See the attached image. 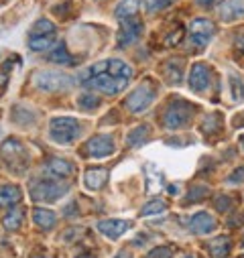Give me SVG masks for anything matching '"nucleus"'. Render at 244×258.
Instances as JSON below:
<instances>
[{
  "label": "nucleus",
  "mask_w": 244,
  "mask_h": 258,
  "mask_svg": "<svg viewBox=\"0 0 244 258\" xmlns=\"http://www.w3.org/2000/svg\"><path fill=\"white\" fill-rule=\"evenodd\" d=\"M80 82H82L86 88H90V90H96V92L114 96V94H120L122 90H125L131 80H120V78L112 76V74L106 70L104 61H100V63H96V66L88 68V70L80 76Z\"/></svg>",
  "instance_id": "nucleus-1"
},
{
  "label": "nucleus",
  "mask_w": 244,
  "mask_h": 258,
  "mask_svg": "<svg viewBox=\"0 0 244 258\" xmlns=\"http://www.w3.org/2000/svg\"><path fill=\"white\" fill-rule=\"evenodd\" d=\"M70 185L66 181H59V179H37L31 183L29 187V193L33 202H45V204H51V202H57L61 200L68 193Z\"/></svg>",
  "instance_id": "nucleus-2"
},
{
  "label": "nucleus",
  "mask_w": 244,
  "mask_h": 258,
  "mask_svg": "<svg viewBox=\"0 0 244 258\" xmlns=\"http://www.w3.org/2000/svg\"><path fill=\"white\" fill-rule=\"evenodd\" d=\"M49 137L57 145H70L80 137V122L70 116H59L49 122Z\"/></svg>",
  "instance_id": "nucleus-3"
},
{
  "label": "nucleus",
  "mask_w": 244,
  "mask_h": 258,
  "mask_svg": "<svg viewBox=\"0 0 244 258\" xmlns=\"http://www.w3.org/2000/svg\"><path fill=\"white\" fill-rule=\"evenodd\" d=\"M33 84H35V88H39L43 92H64L74 86V78L64 72L45 70V72H37L33 76Z\"/></svg>",
  "instance_id": "nucleus-4"
},
{
  "label": "nucleus",
  "mask_w": 244,
  "mask_h": 258,
  "mask_svg": "<svg viewBox=\"0 0 244 258\" xmlns=\"http://www.w3.org/2000/svg\"><path fill=\"white\" fill-rule=\"evenodd\" d=\"M192 104L188 102H183V100H173L163 116V124L167 131H177V128L181 126H186L192 118Z\"/></svg>",
  "instance_id": "nucleus-5"
},
{
  "label": "nucleus",
  "mask_w": 244,
  "mask_h": 258,
  "mask_svg": "<svg viewBox=\"0 0 244 258\" xmlns=\"http://www.w3.org/2000/svg\"><path fill=\"white\" fill-rule=\"evenodd\" d=\"M153 100H155V88L149 82H145L127 98V108L135 114H141L153 104Z\"/></svg>",
  "instance_id": "nucleus-6"
},
{
  "label": "nucleus",
  "mask_w": 244,
  "mask_h": 258,
  "mask_svg": "<svg viewBox=\"0 0 244 258\" xmlns=\"http://www.w3.org/2000/svg\"><path fill=\"white\" fill-rule=\"evenodd\" d=\"M114 151H116L114 141H112V137H106V135L92 137V139L84 145V155H86V157H92V159H104V157H110Z\"/></svg>",
  "instance_id": "nucleus-7"
},
{
  "label": "nucleus",
  "mask_w": 244,
  "mask_h": 258,
  "mask_svg": "<svg viewBox=\"0 0 244 258\" xmlns=\"http://www.w3.org/2000/svg\"><path fill=\"white\" fill-rule=\"evenodd\" d=\"M216 33V25L208 19H196L192 25H190V39L196 47H204L210 43V39L214 37Z\"/></svg>",
  "instance_id": "nucleus-8"
},
{
  "label": "nucleus",
  "mask_w": 244,
  "mask_h": 258,
  "mask_svg": "<svg viewBox=\"0 0 244 258\" xmlns=\"http://www.w3.org/2000/svg\"><path fill=\"white\" fill-rule=\"evenodd\" d=\"M141 33H143V23L137 17L122 21V27H120V33H118V45L125 47V45L135 43L141 37Z\"/></svg>",
  "instance_id": "nucleus-9"
},
{
  "label": "nucleus",
  "mask_w": 244,
  "mask_h": 258,
  "mask_svg": "<svg viewBox=\"0 0 244 258\" xmlns=\"http://www.w3.org/2000/svg\"><path fill=\"white\" fill-rule=\"evenodd\" d=\"M0 155H3L11 165H15L17 161L27 167V153H25V147L17 141V139H9L3 143V147H0Z\"/></svg>",
  "instance_id": "nucleus-10"
},
{
  "label": "nucleus",
  "mask_w": 244,
  "mask_h": 258,
  "mask_svg": "<svg viewBox=\"0 0 244 258\" xmlns=\"http://www.w3.org/2000/svg\"><path fill=\"white\" fill-rule=\"evenodd\" d=\"M210 68L206 66V63H196V66L192 68L190 72V88L194 92H204L208 90L210 86Z\"/></svg>",
  "instance_id": "nucleus-11"
},
{
  "label": "nucleus",
  "mask_w": 244,
  "mask_h": 258,
  "mask_svg": "<svg viewBox=\"0 0 244 258\" xmlns=\"http://www.w3.org/2000/svg\"><path fill=\"white\" fill-rule=\"evenodd\" d=\"M129 228H131V222H127V220H102V222L98 224V230H100L106 238H112V240L120 238Z\"/></svg>",
  "instance_id": "nucleus-12"
},
{
  "label": "nucleus",
  "mask_w": 244,
  "mask_h": 258,
  "mask_svg": "<svg viewBox=\"0 0 244 258\" xmlns=\"http://www.w3.org/2000/svg\"><path fill=\"white\" fill-rule=\"evenodd\" d=\"M190 228H192L194 234L204 236V234H210V232L216 230V220H214L208 212H200V214H196V216L190 220Z\"/></svg>",
  "instance_id": "nucleus-13"
},
{
  "label": "nucleus",
  "mask_w": 244,
  "mask_h": 258,
  "mask_svg": "<svg viewBox=\"0 0 244 258\" xmlns=\"http://www.w3.org/2000/svg\"><path fill=\"white\" fill-rule=\"evenodd\" d=\"M21 198H23V191L19 185L9 183L0 187V208H13L21 202Z\"/></svg>",
  "instance_id": "nucleus-14"
},
{
  "label": "nucleus",
  "mask_w": 244,
  "mask_h": 258,
  "mask_svg": "<svg viewBox=\"0 0 244 258\" xmlns=\"http://www.w3.org/2000/svg\"><path fill=\"white\" fill-rule=\"evenodd\" d=\"M108 181V171L106 169H90L86 171V177H84V185L90 189V191H98L106 185Z\"/></svg>",
  "instance_id": "nucleus-15"
},
{
  "label": "nucleus",
  "mask_w": 244,
  "mask_h": 258,
  "mask_svg": "<svg viewBox=\"0 0 244 258\" xmlns=\"http://www.w3.org/2000/svg\"><path fill=\"white\" fill-rule=\"evenodd\" d=\"M220 17L226 23L244 17V5H242V0H226V3L220 7Z\"/></svg>",
  "instance_id": "nucleus-16"
},
{
  "label": "nucleus",
  "mask_w": 244,
  "mask_h": 258,
  "mask_svg": "<svg viewBox=\"0 0 244 258\" xmlns=\"http://www.w3.org/2000/svg\"><path fill=\"white\" fill-rule=\"evenodd\" d=\"M139 11H141L139 0H122V3H118V7L114 9V17L120 19V21H127V19L137 17Z\"/></svg>",
  "instance_id": "nucleus-17"
},
{
  "label": "nucleus",
  "mask_w": 244,
  "mask_h": 258,
  "mask_svg": "<svg viewBox=\"0 0 244 258\" xmlns=\"http://www.w3.org/2000/svg\"><path fill=\"white\" fill-rule=\"evenodd\" d=\"M47 171L53 175V177H59V179H64V177H70L74 175V165L66 159H49L47 163Z\"/></svg>",
  "instance_id": "nucleus-18"
},
{
  "label": "nucleus",
  "mask_w": 244,
  "mask_h": 258,
  "mask_svg": "<svg viewBox=\"0 0 244 258\" xmlns=\"http://www.w3.org/2000/svg\"><path fill=\"white\" fill-rule=\"evenodd\" d=\"M230 248H232V244H230V238L228 236H218V238H214L208 244V250H210L212 258H224V256H228L230 254Z\"/></svg>",
  "instance_id": "nucleus-19"
},
{
  "label": "nucleus",
  "mask_w": 244,
  "mask_h": 258,
  "mask_svg": "<svg viewBox=\"0 0 244 258\" xmlns=\"http://www.w3.org/2000/svg\"><path fill=\"white\" fill-rule=\"evenodd\" d=\"M33 222H35L41 230H49V228H53V226H55L57 216H55L51 210L39 208V210H35V212H33Z\"/></svg>",
  "instance_id": "nucleus-20"
},
{
  "label": "nucleus",
  "mask_w": 244,
  "mask_h": 258,
  "mask_svg": "<svg viewBox=\"0 0 244 258\" xmlns=\"http://www.w3.org/2000/svg\"><path fill=\"white\" fill-rule=\"evenodd\" d=\"M55 41H57V35H41V37H29V47H31L33 51L41 53V51H47V49H51V47L55 45Z\"/></svg>",
  "instance_id": "nucleus-21"
},
{
  "label": "nucleus",
  "mask_w": 244,
  "mask_h": 258,
  "mask_svg": "<svg viewBox=\"0 0 244 258\" xmlns=\"http://www.w3.org/2000/svg\"><path fill=\"white\" fill-rule=\"evenodd\" d=\"M49 61L57 63V66H76V59L68 53V49H66L64 45H59L57 49H53V51H51Z\"/></svg>",
  "instance_id": "nucleus-22"
},
{
  "label": "nucleus",
  "mask_w": 244,
  "mask_h": 258,
  "mask_svg": "<svg viewBox=\"0 0 244 258\" xmlns=\"http://www.w3.org/2000/svg\"><path fill=\"white\" fill-rule=\"evenodd\" d=\"M41 35H57L55 33V25L49 19H39L35 21V25L29 31V37H41Z\"/></svg>",
  "instance_id": "nucleus-23"
},
{
  "label": "nucleus",
  "mask_w": 244,
  "mask_h": 258,
  "mask_svg": "<svg viewBox=\"0 0 244 258\" xmlns=\"http://www.w3.org/2000/svg\"><path fill=\"white\" fill-rule=\"evenodd\" d=\"M23 220H25V210H11V212L3 218V226H5L7 230L15 232V230H19V228H21Z\"/></svg>",
  "instance_id": "nucleus-24"
},
{
  "label": "nucleus",
  "mask_w": 244,
  "mask_h": 258,
  "mask_svg": "<svg viewBox=\"0 0 244 258\" xmlns=\"http://www.w3.org/2000/svg\"><path fill=\"white\" fill-rule=\"evenodd\" d=\"M147 139H149V126L143 124V126L135 128V131H131V135H129V147H141V145L147 143Z\"/></svg>",
  "instance_id": "nucleus-25"
},
{
  "label": "nucleus",
  "mask_w": 244,
  "mask_h": 258,
  "mask_svg": "<svg viewBox=\"0 0 244 258\" xmlns=\"http://www.w3.org/2000/svg\"><path fill=\"white\" fill-rule=\"evenodd\" d=\"M220 128H222V116H220V114H210V116L202 122V133H206V135L218 133Z\"/></svg>",
  "instance_id": "nucleus-26"
},
{
  "label": "nucleus",
  "mask_w": 244,
  "mask_h": 258,
  "mask_svg": "<svg viewBox=\"0 0 244 258\" xmlns=\"http://www.w3.org/2000/svg\"><path fill=\"white\" fill-rule=\"evenodd\" d=\"M167 212V204L163 202V200H153V202H149L145 208H143V212H141V216H161V214H165Z\"/></svg>",
  "instance_id": "nucleus-27"
},
{
  "label": "nucleus",
  "mask_w": 244,
  "mask_h": 258,
  "mask_svg": "<svg viewBox=\"0 0 244 258\" xmlns=\"http://www.w3.org/2000/svg\"><path fill=\"white\" fill-rule=\"evenodd\" d=\"M78 106H80L82 110H96V108L100 106V98L94 96V94H82V96L78 98Z\"/></svg>",
  "instance_id": "nucleus-28"
},
{
  "label": "nucleus",
  "mask_w": 244,
  "mask_h": 258,
  "mask_svg": "<svg viewBox=\"0 0 244 258\" xmlns=\"http://www.w3.org/2000/svg\"><path fill=\"white\" fill-rule=\"evenodd\" d=\"M147 258H173V248L171 246H157L147 254Z\"/></svg>",
  "instance_id": "nucleus-29"
},
{
  "label": "nucleus",
  "mask_w": 244,
  "mask_h": 258,
  "mask_svg": "<svg viewBox=\"0 0 244 258\" xmlns=\"http://www.w3.org/2000/svg\"><path fill=\"white\" fill-rule=\"evenodd\" d=\"M173 0H145V7H147L149 13H159V11L167 9Z\"/></svg>",
  "instance_id": "nucleus-30"
},
{
  "label": "nucleus",
  "mask_w": 244,
  "mask_h": 258,
  "mask_svg": "<svg viewBox=\"0 0 244 258\" xmlns=\"http://www.w3.org/2000/svg\"><path fill=\"white\" fill-rule=\"evenodd\" d=\"M208 191H210V189H208V187H204V185H198V187H194V189L190 191V198H188V202L192 204V202H200V200H204Z\"/></svg>",
  "instance_id": "nucleus-31"
},
{
  "label": "nucleus",
  "mask_w": 244,
  "mask_h": 258,
  "mask_svg": "<svg viewBox=\"0 0 244 258\" xmlns=\"http://www.w3.org/2000/svg\"><path fill=\"white\" fill-rule=\"evenodd\" d=\"M232 98L236 102H240L244 98V86H242L240 78H232Z\"/></svg>",
  "instance_id": "nucleus-32"
},
{
  "label": "nucleus",
  "mask_w": 244,
  "mask_h": 258,
  "mask_svg": "<svg viewBox=\"0 0 244 258\" xmlns=\"http://www.w3.org/2000/svg\"><path fill=\"white\" fill-rule=\"evenodd\" d=\"M167 76H169V80L173 84H179L181 82V70H179V66H175V63H169V66H167Z\"/></svg>",
  "instance_id": "nucleus-33"
},
{
  "label": "nucleus",
  "mask_w": 244,
  "mask_h": 258,
  "mask_svg": "<svg viewBox=\"0 0 244 258\" xmlns=\"http://www.w3.org/2000/svg\"><path fill=\"white\" fill-rule=\"evenodd\" d=\"M181 39H183V27H177V31L165 39V45H171V47H175V45H177Z\"/></svg>",
  "instance_id": "nucleus-34"
},
{
  "label": "nucleus",
  "mask_w": 244,
  "mask_h": 258,
  "mask_svg": "<svg viewBox=\"0 0 244 258\" xmlns=\"http://www.w3.org/2000/svg\"><path fill=\"white\" fill-rule=\"evenodd\" d=\"M230 206H232V200H230L228 196H220V198L216 200V210H220V212H228Z\"/></svg>",
  "instance_id": "nucleus-35"
},
{
  "label": "nucleus",
  "mask_w": 244,
  "mask_h": 258,
  "mask_svg": "<svg viewBox=\"0 0 244 258\" xmlns=\"http://www.w3.org/2000/svg\"><path fill=\"white\" fill-rule=\"evenodd\" d=\"M230 183H242L244 181V167H240V169H236L232 175H230V179H228Z\"/></svg>",
  "instance_id": "nucleus-36"
},
{
  "label": "nucleus",
  "mask_w": 244,
  "mask_h": 258,
  "mask_svg": "<svg viewBox=\"0 0 244 258\" xmlns=\"http://www.w3.org/2000/svg\"><path fill=\"white\" fill-rule=\"evenodd\" d=\"M196 3H198L200 7H204V9H210V7H214V5H220L222 0H196Z\"/></svg>",
  "instance_id": "nucleus-37"
},
{
  "label": "nucleus",
  "mask_w": 244,
  "mask_h": 258,
  "mask_svg": "<svg viewBox=\"0 0 244 258\" xmlns=\"http://www.w3.org/2000/svg\"><path fill=\"white\" fill-rule=\"evenodd\" d=\"M116 258H131V254H129V252H120Z\"/></svg>",
  "instance_id": "nucleus-38"
},
{
  "label": "nucleus",
  "mask_w": 244,
  "mask_h": 258,
  "mask_svg": "<svg viewBox=\"0 0 244 258\" xmlns=\"http://www.w3.org/2000/svg\"><path fill=\"white\" fill-rule=\"evenodd\" d=\"M240 145H242V149H244V135L240 137Z\"/></svg>",
  "instance_id": "nucleus-39"
},
{
  "label": "nucleus",
  "mask_w": 244,
  "mask_h": 258,
  "mask_svg": "<svg viewBox=\"0 0 244 258\" xmlns=\"http://www.w3.org/2000/svg\"><path fill=\"white\" fill-rule=\"evenodd\" d=\"M33 258H43V256H33Z\"/></svg>",
  "instance_id": "nucleus-40"
},
{
  "label": "nucleus",
  "mask_w": 244,
  "mask_h": 258,
  "mask_svg": "<svg viewBox=\"0 0 244 258\" xmlns=\"http://www.w3.org/2000/svg\"><path fill=\"white\" fill-rule=\"evenodd\" d=\"M242 246H244V236H242Z\"/></svg>",
  "instance_id": "nucleus-41"
},
{
  "label": "nucleus",
  "mask_w": 244,
  "mask_h": 258,
  "mask_svg": "<svg viewBox=\"0 0 244 258\" xmlns=\"http://www.w3.org/2000/svg\"><path fill=\"white\" fill-rule=\"evenodd\" d=\"M186 258H194V256H186Z\"/></svg>",
  "instance_id": "nucleus-42"
}]
</instances>
